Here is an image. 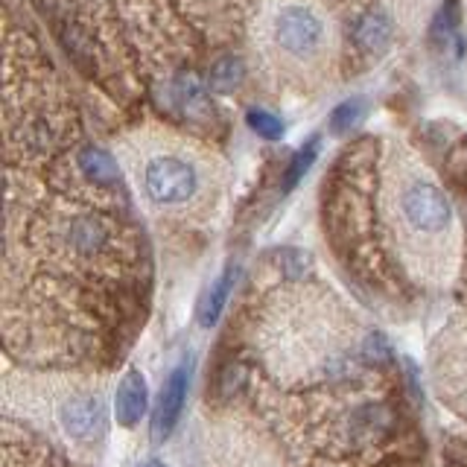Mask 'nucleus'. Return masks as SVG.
<instances>
[{"mask_svg": "<svg viewBox=\"0 0 467 467\" xmlns=\"http://www.w3.org/2000/svg\"><path fill=\"white\" fill-rule=\"evenodd\" d=\"M316 155H318V140H310V143L304 146V150H298V152H296V158L289 161L286 175H284V190H292V187H296V184L304 179L306 170L313 167Z\"/></svg>", "mask_w": 467, "mask_h": 467, "instance_id": "obj_16", "label": "nucleus"}, {"mask_svg": "<svg viewBox=\"0 0 467 467\" xmlns=\"http://www.w3.org/2000/svg\"><path fill=\"white\" fill-rule=\"evenodd\" d=\"M398 213L415 240H441L452 225V204L430 179H409L400 187Z\"/></svg>", "mask_w": 467, "mask_h": 467, "instance_id": "obj_2", "label": "nucleus"}, {"mask_svg": "<svg viewBox=\"0 0 467 467\" xmlns=\"http://www.w3.org/2000/svg\"><path fill=\"white\" fill-rule=\"evenodd\" d=\"M77 161H79V170H82L94 184H114V182H117V175H120L114 155L102 150V146H85Z\"/></svg>", "mask_w": 467, "mask_h": 467, "instance_id": "obj_10", "label": "nucleus"}, {"mask_svg": "<svg viewBox=\"0 0 467 467\" xmlns=\"http://www.w3.org/2000/svg\"><path fill=\"white\" fill-rule=\"evenodd\" d=\"M365 114H368V99L365 97L342 99L339 106L330 111V131L333 135H345V131H350L365 120Z\"/></svg>", "mask_w": 467, "mask_h": 467, "instance_id": "obj_12", "label": "nucleus"}, {"mask_svg": "<svg viewBox=\"0 0 467 467\" xmlns=\"http://www.w3.org/2000/svg\"><path fill=\"white\" fill-rule=\"evenodd\" d=\"M415 4H420V0H415Z\"/></svg>", "mask_w": 467, "mask_h": 467, "instance_id": "obj_17", "label": "nucleus"}, {"mask_svg": "<svg viewBox=\"0 0 467 467\" xmlns=\"http://www.w3.org/2000/svg\"><path fill=\"white\" fill-rule=\"evenodd\" d=\"M67 245L82 257H94L109 245V228L97 216H77L67 225Z\"/></svg>", "mask_w": 467, "mask_h": 467, "instance_id": "obj_7", "label": "nucleus"}, {"mask_svg": "<svg viewBox=\"0 0 467 467\" xmlns=\"http://www.w3.org/2000/svg\"><path fill=\"white\" fill-rule=\"evenodd\" d=\"M245 79V62L240 56H219L208 70V85L216 94H234Z\"/></svg>", "mask_w": 467, "mask_h": 467, "instance_id": "obj_11", "label": "nucleus"}, {"mask_svg": "<svg viewBox=\"0 0 467 467\" xmlns=\"http://www.w3.org/2000/svg\"><path fill=\"white\" fill-rule=\"evenodd\" d=\"M245 123H248V129L254 131L257 138H263V140H281L284 138V120L277 114H272V111H266V109H252L245 114Z\"/></svg>", "mask_w": 467, "mask_h": 467, "instance_id": "obj_15", "label": "nucleus"}, {"mask_svg": "<svg viewBox=\"0 0 467 467\" xmlns=\"http://www.w3.org/2000/svg\"><path fill=\"white\" fill-rule=\"evenodd\" d=\"M140 187L155 208H184L202 193V172L193 161L161 152L146 158L140 170Z\"/></svg>", "mask_w": 467, "mask_h": 467, "instance_id": "obj_1", "label": "nucleus"}, {"mask_svg": "<svg viewBox=\"0 0 467 467\" xmlns=\"http://www.w3.org/2000/svg\"><path fill=\"white\" fill-rule=\"evenodd\" d=\"M354 38L365 53H383L394 38V26L383 12H368L359 18Z\"/></svg>", "mask_w": 467, "mask_h": 467, "instance_id": "obj_8", "label": "nucleus"}, {"mask_svg": "<svg viewBox=\"0 0 467 467\" xmlns=\"http://www.w3.org/2000/svg\"><path fill=\"white\" fill-rule=\"evenodd\" d=\"M438 379H441V386L447 383V389H438L441 398L447 394V398L459 400L467 409V359L462 354L456 357V365H438Z\"/></svg>", "mask_w": 467, "mask_h": 467, "instance_id": "obj_13", "label": "nucleus"}, {"mask_svg": "<svg viewBox=\"0 0 467 467\" xmlns=\"http://www.w3.org/2000/svg\"><path fill=\"white\" fill-rule=\"evenodd\" d=\"M234 284H237V269L228 266V269L211 284V289L204 292V298H202V304H199V321H202L204 327H213V325H216V318L223 316L225 304H228V296L234 292Z\"/></svg>", "mask_w": 467, "mask_h": 467, "instance_id": "obj_9", "label": "nucleus"}, {"mask_svg": "<svg viewBox=\"0 0 467 467\" xmlns=\"http://www.w3.org/2000/svg\"><path fill=\"white\" fill-rule=\"evenodd\" d=\"M172 94H175V99L182 102V109L187 114L204 109V85H202V79L196 77V73H190V70L179 73L175 82H172Z\"/></svg>", "mask_w": 467, "mask_h": 467, "instance_id": "obj_14", "label": "nucleus"}, {"mask_svg": "<svg viewBox=\"0 0 467 467\" xmlns=\"http://www.w3.org/2000/svg\"><path fill=\"white\" fill-rule=\"evenodd\" d=\"M187 389H190V365H179V368L170 374L164 391H161V400H158L155 418H152L155 438H167L175 423H179V418L184 412Z\"/></svg>", "mask_w": 467, "mask_h": 467, "instance_id": "obj_5", "label": "nucleus"}, {"mask_svg": "<svg viewBox=\"0 0 467 467\" xmlns=\"http://www.w3.org/2000/svg\"><path fill=\"white\" fill-rule=\"evenodd\" d=\"M146 400H150V394H146V379L140 371L131 368L120 379V386H117V398H114L117 423H123V427H135V423L146 415Z\"/></svg>", "mask_w": 467, "mask_h": 467, "instance_id": "obj_6", "label": "nucleus"}, {"mask_svg": "<svg viewBox=\"0 0 467 467\" xmlns=\"http://www.w3.org/2000/svg\"><path fill=\"white\" fill-rule=\"evenodd\" d=\"M58 427L73 441H94L106 435V403L94 391H77L58 406Z\"/></svg>", "mask_w": 467, "mask_h": 467, "instance_id": "obj_4", "label": "nucleus"}, {"mask_svg": "<svg viewBox=\"0 0 467 467\" xmlns=\"http://www.w3.org/2000/svg\"><path fill=\"white\" fill-rule=\"evenodd\" d=\"M272 44L292 58H310L327 41V21L316 6L284 4L272 15Z\"/></svg>", "mask_w": 467, "mask_h": 467, "instance_id": "obj_3", "label": "nucleus"}]
</instances>
